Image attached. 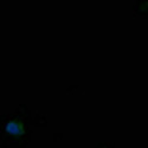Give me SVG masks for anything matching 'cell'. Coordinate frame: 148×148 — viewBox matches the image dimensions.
Returning <instances> with one entry per match:
<instances>
[{
    "label": "cell",
    "instance_id": "1",
    "mask_svg": "<svg viewBox=\"0 0 148 148\" xmlns=\"http://www.w3.org/2000/svg\"><path fill=\"white\" fill-rule=\"evenodd\" d=\"M46 126V119L37 113L32 115L27 106L20 104L11 114L1 115L0 142L7 148H27L32 127Z\"/></svg>",
    "mask_w": 148,
    "mask_h": 148
},
{
    "label": "cell",
    "instance_id": "2",
    "mask_svg": "<svg viewBox=\"0 0 148 148\" xmlns=\"http://www.w3.org/2000/svg\"><path fill=\"white\" fill-rule=\"evenodd\" d=\"M1 148H7V147H5V146H1Z\"/></svg>",
    "mask_w": 148,
    "mask_h": 148
}]
</instances>
